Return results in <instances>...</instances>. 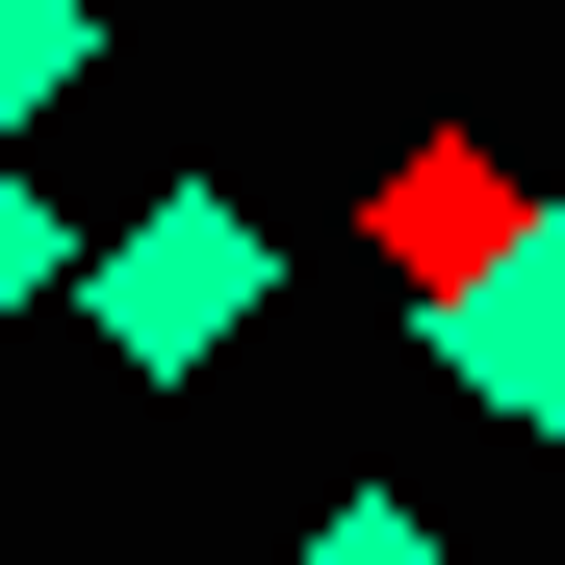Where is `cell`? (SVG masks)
Listing matches in <instances>:
<instances>
[{"label":"cell","instance_id":"6da1fadb","mask_svg":"<svg viewBox=\"0 0 565 565\" xmlns=\"http://www.w3.org/2000/svg\"><path fill=\"white\" fill-rule=\"evenodd\" d=\"M232 309H257V206H232V180H154V206L77 257V334H104L129 386H206V360H232Z\"/></svg>","mask_w":565,"mask_h":565},{"label":"cell","instance_id":"3957f363","mask_svg":"<svg viewBox=\"0 0 565 565\" xmlns=\"http://www.w3.org/2000/svg\"><path fill=\"white\" fill-rule=\"evenodd\" d=\"M26 309H77V232H52V180H26V154H0V334H26Z\"/></svg>","mask_w":565,"mask_h":565},{"label":"cell","instance_id":"277c9868","mask_svg":"<svg viewBox=\"0 0 565 565\" xmlns=\"http://www.w3.org/2000/svg\"><path fill=\"white\" fill-rule=\"evenodd\" d=\"M282 565H462V540H437L412 489H334V514H309V540H282Z\"/></svg>","mask_w":565,"mask_h":565},{"label":"cell","instance_id":"5b68a950","mask_svg":"<svg viewBox=\"0 0 565 565\" xmlns=\"http://www.w3.org/2000/svg\"><path fill=\"white\" fill-rule=\"evenodd\" d=\"M462 386H489V437H565V309H540L514 360H462Z\"/></svg>","mask_w":565,"mask_h":565},{"label":"cell","instance_id":"7a4b0ae2","mask_svg":"<svg viewBox=\"0 0 565 565\" xmlns=\"http://www.w3.org/2000/svg\"><path fill=\"white\" fill-rule=\"evenodd\" d=\"M77 77H104V0H0V129H52Z\"/></svg>","mask_w":565,"mask_h":565}]
</instances>
